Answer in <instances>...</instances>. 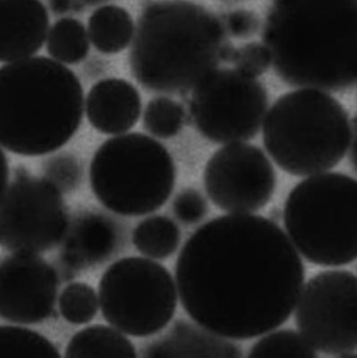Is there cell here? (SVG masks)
<instances>
[{
    "instance_id": "1",
    "label": "cell",
    "mask_w": 357,
    "mask_h": 358,
    "mask_svg": "<svg viewBox=\"0 0 357 358\" xmlns=\"http://www.w3.org/2000/svg\"><path fill=\"white\" fill-rule=\"evenodd\" d=\"M174 271L189 317L232 341L285 324L306 274L288 234L251 213L220 215L202 225L181 249Z\"/></svg>"
},
{
    "instance_id": "2",
    "label": "cell",
    "mask_w": 357,
    "mask_h": 358,
    "mask_svg": "<svg viewBox=\"0 0 357 358\" xmlns=\"http://www.w3.org/2000/svg\"><path fill=\"white\" fill-rule=\"evenodd\" d=\"M260 29L286 85L323 91L357 85V0H271Z\"/></svg>"
},
{
    "instance_id": "3",
    "label": "cell",
    "mask_w": 357,
    "mask_h": 358,
    "mask_svg": "<svg viewBox=\"0 0 357 358\" xmlns=\"http://www.w3.org/2000/svg\"><path fill=\"white\" fill-rule=\"evenodd\" d=\"M233 47L220 16L189 0H155L141 10L128 54L130 74L153 93H191Z\"/></svg>"
},
{
    "instance_id": "4",
    "label": "cell",
    "mask_w": 357,
    "mask_h": 358,
    "mask_svg": "<svg viewBox=\"0 0 357 358\" xmlns=\"http://www.w3.org/2000/svg\"><path fill=\"white\" fill-rule=\"evenodd\" d=\"M83 87L64 64L31 56L0 68V146L22 157L60 150L84 115Z\"/></svg>"
},
{
    "instance_id": "5",
    "label": "cell",
    "mask_w": 357,
    "mask_h": 358,
    "mask_svg": "<svg viewBox=\"0 0 357 358\" xmlns=\"http://www.w3.org/2000/svg\"><path fill=\"white\" fill-rule=\"evenodd\" d=\"M262 142L275 164L294 177L334 169L346 156L352 123L344 106L323 90L300 87L272 104Z\"/></svg>"
},
{
    "instance_id": "6",
    "label": "cell",
    "mask_w": 357,
    "mask_h": 358,
    "mask_svg": "<svg viewBox=\"0 0 357 358\" xmlns=\"http://www.w3.org/2000/svg\"><path fill=\"white\" fill-rule=\"evenodd\" d=\"M284 225L309 263L340 267L357 259V180L342 173L309 176L286 199Z\"/></svg>"
},
{
    "instance_id": "7",
    "label": "cell",
    "mask_w": 357,
    "mask_h": 358,
    "mask_svg": "<svg viewBox=\"0 0 357 358\" xmlns=\"http://www.w3.org/2000/svg\"><path fill=\"white\" fill-rule=\"evenodd\" d=\"M176 175L167 148L141 133L109 138L99 146L90 166V187L97 200L124 217L161 208L172 196Z\"/></svg>"
},
{
    "instance_id": "8",
    "label": "cell",
    "mask_w": 357,
    "mask_h": 358,
    "mask_svg": "<svg viewBox=\"0 0 357 358\" xmlns=\"http://www.w3.org/2000/svg\"><path fill=\"white\" fill-rule=\"evenodd\" d=\"M98 297L103 318L134 337L160 332L178 306L172 273L155 259L140 257L113 262L99 280Z\"/></svg>"
},
{
    "instance_id": "9",
    "label": "cell",
    "mask_w": 357,
    "mask_h": 358,
    "mask_svg": "<svg viewBox=\"0 0 357 358\" xmlns=\"http://www.w3.org/2000/svg\"><path fill=\"white\" fill-rule=\"evenodd\" d=\"M268 106V92L258 78L218 68L191 92L188 116L210 142L237 143L256 137Z\"/></svg>"
},
{
    "instance_id": "10",
    "label": "cell",
    "mask_w": 357,
    "mask_h": 358,
    "mask_svg": "<svg viewBox=\"0 0 357 358\" xmlns=\"http://www.w3.org/2000/svg\"><path fill=\"white\" fill-rule=\"evenodd\" d=\"M69 224L62 192L44 177L17 173L0 200V246L10 252L52 250Z\"/></svg>"
},
{
    "instance_id": "11",
    "label": "cell",
    "mask_w": 357,
    "mask_h": 358,
    "mask_svg": "<svg viewBox=\"0 0 357 358\" xmlns=\"http://www.w3.org/2000/svg\"><path fill=\"white\" fill-rule=\"evenodd\" d=\"M298 332L316 352L351 356L357 351V276L346 270L315 274L294 309Z\"/></svg>"
},
{
    "instance_id": "12",
    "label": "cell",
    "mask_w": 357,
    "mask_h": 358,
    "mask_svg": "<svg viewBox=\"0 0 357 358\" xmlns=\"http://www.w3.org/2000/svg\"><path fill=\"white\" fill-rule=\"evenodd\" d=\"M204 187L220 210L251 213L264 208L274 194L276 173L258 146L225 144L211 155L203 173Z\"/></svg>"
},
{
    "instance_id": "13",
    "label": "cell",
    "mask_w": 357,
    "mask_h": 358,
    "mask_svg": "<svg viewBox=\"0 0 357 358\" xmlns=\"http://www.w3.org/2000/svg\"><path fill=\"white\" fill-rule=\"evenodd\" d=\"M60 274L38 255L12 253L0 262V318L41 324L55 311Z\"/></svg>"
},
{
    "instance_id": "14",
    "label": "cell",
    "mask_w": 357,
    "mask_h": 358,
    "mask_svg": "<svg viewBox=\"0 0 357 358\" xmlns=\"http://www.w3.org/2000/svg\"><path fill=\"white\" fill-rule=\"evenodd\" d=\"M62 244L61 264L74 274L113 257L123 244V230L107 215L86 213L69 224Z\"/></svg>"
},
{
    "instance_id": "15",
    "label": "cell",
    "mask_w": 357,
    "mask_h": 358,
    "mask_svg": "<svg viewBox=\"0 0 357 358\" xmlns=\"http://www.w3.org/2000/svg\"><path fill=\"white\" fill-rule=\"evenodd\" d=\"M50 30V15L41 0H0V62L35 56Z\"/></svg>"
},
{
    "instance_id": "16",
    "label": "cell",
    "mask_w": 357,
    "mask_h": 358,
    "mask_svg": "<svg viewBox=\"0 0 357 358\" xmlns=\"http://www.w3.org/2000/svg\"><path fill=\"white\" fill-rule=\"evenodd\" d=\"M84 113L99 133L122 135L138 123L142 99L136 87L125 79L105 78L90 87L84 101Z\"/></svg>"
},
{
    "instance_id": "17",
    "label": "cell",
    "mask_w": 357,
    "mask_h": 358,
    "mask_svg": "<svg viewBox=\"0 0 357 358\" xmlns=\"http://www.w3.org/2000/svg\"><path fill=\"white\" fill-rule=\"evenodd\" d=\"M239 345L195 322L178 320L143 352L145 357H241Z\"/></svg>"
},
{
    "instance_id": "18",
    "label": "cell",
    "mask_w": 357,
    "mask_h": 358,
    "mask_svg": "<svg viewBox=\"0 0 357 358\" xmlns=\"http://www.w3.org/2000/svg\"><path fill=\"white\" fill-rule=\"evenodd\" d=\"M88 32L97 51L104 55H115L132 45L136 24L125 8L102 5L88 18Z\"/></svg>"
},
{
    "instance_id": "19",
    "label": "cell",
    "mask_w": 357,
    "mask_h": 358,
    "mask_svg": "<svg viewBox=\"0 0 357 358\" xmlns=\"http://www.w3.org/2000/svg\"><path fill=\"white\" fill-rule=\"evenodd\" d=\"M65 357H136L132 341L113 326L94 324L78 331L65 347Z\"/></svg>"
},
{
    "instance_id": "20",
    "label": "cell",
    "mask_w": 357,
    "mask_h": 358,
    "mask_svg": "<svg viewBox=\"0 0 357 358\" xmlns=\"http://www.w3.org/2000/svg\"><path fill=\"white\" fill-rule=\"evenodd\" d=\"M134 248L151 259L172 257L181 242L178 225L165 215H151L134 227L132 236Z\"/></svg>"
},
{
    "instance_id": "21",
    "label": "cell",
    "mask_w": 357,
    "mask_h": 358,
    "mask_svg": "<svg viewBox=\"0 0 357 358\" xmlns=\"http://www.w3.org/2000/svg\"><path fill=\"white\" fill-rule=\"evenodd\" d=\"M90 41L88 28L74 17L57 20L46 37V51L52 59L64 66H75L86 59Z\"/></svg>"
},
{
    "instance_id": "22",
    "label": "cell",
    "mask_w": 357,
    "mask_h": 358,
    "mask_svg": "<svg viewBox=\"0 0 357 358\" xmlns=\"http://www.w3.org/2000/svg\"><path fill=\"white\" fill-rule=\"evenodd\" d=\"M186 108L167 96H158L147 102L142 127L153 137L172 139L184 129L188 120Z\"/></svg>"
},
{
    "instance_id": "23",
    "label": "cell",
    "mask_w": 357,
    "mask_h": 358,
    "mask_svg": "<svg viewBox=\"0 0 357 358\" xmlns=\"http://www.w3.org/2000/svg\"><path fill=\"white\" fill-rule=\"evenodd\" d=\"M58 348L37 331L22 326H0V357H60Z\"/></svg>"
},
{
    "instance_id": "24",
    "label": "cell",
    "mask_w": 357,
    "mask_h": 358,
    "mask_svg": "<svg viewBox=\"0 0 357 358\" xmlns=\"http://www.w3.org/2000/svg\"><path fill=\"white\" fill-rule=\"evenodd\" d=\"M258 339L248 357H316L317 352L298 331L272 330Z\"/></svg>"
},
{
    "instance_id": "25",
    "label": "cell",
    "mask_w": 357,
    "mask_h": 358,
    "mask_svg": "<svg viewBox=\"0 0 357 358\" xmlns=\"http://www.w3.org/2000/svg\"><path fill=\"white\" fill-rule=\"evenodd\" d=\"M99 308L98 294L86 282H69L58 296L59 313L65 322L75 326L92 322L96 317Z\"/></svg>"
},
{
    "instance_id": "26",
    "label": "cell",
    "mask_w": 357,
    "mask_h": 358,
    "mask_svg": "<svg viewBox=\"0 0 357 358\" xmlns=\"http://www.w3.org/2000/svg\"><path fill=\"white\" fill-rule=\"evenodd\" d=\"M44 178L61 192L75 190L81 183L82 167L73 155L62 152L48 158L43 163Z\"/></svg>"
},
{
    "instance_id": "27",
    "label": "cell",
    "mask_w": 357,
    "mask_h": 358,
    "mask_svg": "<svg viewBox=\"0 0 357 358\" xmlns=\"http://www.w3.org/2000/svg\"><path fill=\"white\" fill-rule=\"evenodd\" d=\"M229 64L241 74L258 78L268 72L272 66V60L270 52L264 43L252 41L241 47H234Z\"/></svg>"
},
{
    "instance_id": "28",
    "label": "cell",
    "mask_w": 357,
    "mask_h": 358,
    "mask_svg": "<svg viewBox=\"0 0 357 358\" xmlns=\"http://www.w3.org/2000/svg\"><path fill=\"white\" fill-rule=\"evenodd\" d=\"M172 213L184 225H195L207 215V201L197 189L185 188L174 196Z\"/></svg>"
},
{
    "instance_id": "29",
    "label": "cell",
    "mask_w": 357,
    "mask_h": 358,
    "mask_svg": "<svg viewBox=\"0 0 357 358\" xmlns=\"http://www.w3.org/2000/svg\"><path fill=\"white\" fill-rule=\"evenodd\" d=\"M220 18L227 35L235 39L251 38L262 28L258 14L250 10H232L220 15Z\"/></svg>"
},
{
    "instance_id": "30",
    "label": "cell",
    "mask_w": 357,
    "mask_h": 358,
    "mask_svg": "<svg viewBox=\"0 0 357 358\" xmlns=\"http://www.w3.org/2000/svg\"><path fill=\"white\" fill-rule=\"evenodd\" d=\"M48 8L52 14L58 16L69 13H79L84 8L77 0H48Z\"/></svg>"
},
{
    "instance_id": "31",
    "label": "cell",
    "mask_w": 357,
    "mask_h": 358,
    "mask_svg": "<svg viewBox=\"0 0 357 358\" xmlns=\"http://www.w3.org/2000/svg\"><path fill=\"white\" fill-rule=\"evenodd\" d=\"M10 180V167L4 148L0 146V200L8 189Z\"/></svg>"
},
{
    "instance_id": "32",
    "label": "cell",
    "mask_w": 357,
    "mask_h": 358,
    "mask_svg": "<svg viewBox=\"0 0 357 358\" xmlns=\"http://www.w3.org/2000/svg\"><path fill=\"white\" fill-rule=\"evenodd\" d=\"M350 162L357 173V119L352 127V139L350 144Z\"/></svg>"
},
{
    "instance_id": "33",
    "label": "cell",
    "mask_w": 357,
    "mask_h": 358,
    "mask_svg": "<svg viewBox=\"0 0 357 358\" xmlns=\"http://www.w3.org/2000/svg\"><path fill=\"white\" fill-rule=\"evenodd\" d=\"M83 7H94V6L103 5L108 3L111 0H77Z\"/></svg>"
},
{
    "instance_id": "34",
    "label": "cell",
    "mask_w": 357,
    "mask_h": 358,
    "mask_svg": "<svg viewBox=\"0 0 357 358\" xmlns=\"http://www.w3.org/2000/svg\"><path fill=\"white\" fill-rule=\"evenodd\" d=\"M223 3H239V1H244V0H220Z\"/></svg>"
}]
</instances>
